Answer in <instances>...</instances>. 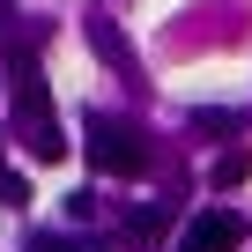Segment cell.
I'll return each mask as SVG.
<instances>
[{
    "label": "cell",
    "instance_id": "6da1fadb",
    "mask_svg": "<svg viewBox=\"0 0 252 252\" xmlns=\"http://www.w3.org/2000/svg\"><path fill=\"white\" fill-rule=\"evenodd\" d=\"M15 119H23V149L37 163H60L67 156V134L52 126V89L37 74V52H15Z\"/></svg>",
    "mask_w": 252,
    "mask_h": 252
},
{
    "label": "cell",
    "instance_id": "52a82bcc",
    "mask_svg": "<svg viewBox=\"0 0 252 252\" xmlns=\"http://www.w3.org/2000/svg\"><path fill=\"white\" fill-rule=\"evenodd\" d=\"M0 200H8V208H23V200H30V186H23L8 163H0Z\"/></svg>",
    "mask_w": 252,
    "mask_h": 252
},
{
    "label": "cell",
    "instance_id": "277c9868",
    "mask_svg": "<svg viewBox=\"0 0 252 252\" xmlns=\"http://www.w3.org/2000/svg\"><path fill=\"white\" fill-rule=\"evenodd\" d=\"M89 45H96V52H104V60H111V67H134V52H126V37H119V30H111V23H104V15H96V23H89Z\"/></svg>",
    "mask_w": 252,
    "mask_h": 252
},
{
    "label": "cell",
    "instance_id": "9c48e42d",
    "mask_svg": "<svg viewBox=\"0 0 252 252\" xmlns=\"http://www.w3.org/2000/svg\"><path fill=\"white\" fill-rule=\"evenodd\" d=\"M30 252H74V245H67V237H52V230H45V237H30Z\"/></svg>",
    "mask_w": 252,
    "mask_h": 252
},
{
    "label": "cell",
    "instance_id": "5b68a950",
    "mask_svg": "<svg viewBox=\"0 0 252 252\" xmlns=\"http://www.w3.org/2000/svg\"><path fill=\"white\" fill-rule=\"evenodd\" d=\"M134 230H141V237H163V230H171V208H163V200L134 208Z\"/></svg>",
    "mask_w": 252,
    "mask_h": 252
},
{
    "label": "cell",
    "instance_id": "3957f363",
    "mask_svg": "<svg viewBox=\"0 0 252 252\" xmlns=\"http://www.w3.org/2000/svg\"><path fill=\"white\" fill-rule=\"evenodd\" d=\"M245 245V215L237 208H200L178 237V252H237Z\"/></svg>",
    "mask_w": 252,
    "mask_h": 252
},
{
    "label": "cell",
    "instance_id": "ba28073f",
    "mask_svg": "<svg viewBox=\"0 0 252 252\" xmlns=\"http://www.w3.org/2000/svg\"><path fill=\"white\" fill-rule=\"evenodd\" d=\"M208 178H215V186H237V178H245V156H237V149H230V156H222V163H215V171H208Z\"/></svg>",
    "mask_w": 252,
    "mask_h": 252
},
{
    "label": "cell",
    "instance_id": "8992f818",
    "mask_svg": "<svg viewBox=\"0 0 252 252\" xmlns=\"http://www.w3.org/2000/svg\"><path fill=\"white\" fill-rule=\"evenodd\" d=\"M237 126H245L237 111H193V134H237Z\"/></svg>",
    "mask_w": 252,
    "mask_h": 252
},
{
    "label": "cell",
    "instance_id": "7a4b0ae2",
    "mask_svg": "<svg viewBox=\"0 0 252 252\" xmlns=\"http://www.w3.org/2000/svg\"><path fill=\"white\" fill-rule=\"evenodd\" d=\"M89 171H104V178H134V171H149V141H141V126H126V119H89Z\"/></svg>",
    "mask_w": 252,
    "mask_h": 252
}]
</instances>
